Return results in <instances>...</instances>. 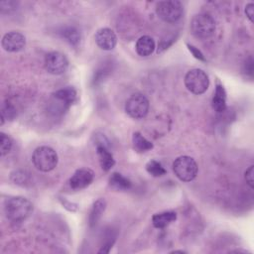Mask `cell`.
Listing matches in <instances>:
<instances>
[{
    "instance_id": "cell-11",
    "label": "cell",
    "mask_w": 254,
    "mask_h": 254,
    "mask_svg": "<svg viewBox=\"0 0 254 254\" xmlns=\"http://www.w3.org/2000/svg\"><path fill=\"white\" fill-rule=\"evenodd\" d=\"M94 178V173L87 168H82L74 172L69 179V186L72 190H78L89 186Z\"/></svg>"
},
{
    "instance_id": "cell-18",
    "label": "cell",
    "mask_w": 254,
    "mask_h": 254,
    "mask_svg": "<svg viewBox=\"0 0 254 254\" xmlns=\"http://www.w3.org/2000/svg\"><path fill=\"white\" fill-rule=\"evenodd\" d=\"M105 207H106V201L103 198H99L93 203L92 208L90 210V214H89V223L91 226H94L97 223V221L100 219L102 213L105 210Z\"/></svg>"
},
{
    "instance_id": "cell-3",
    "label": "cell",
    "mask_w": 254,
    "mask_h": 254,
    "mask_svg": "<svg viewBox=\"0 0 254 254\" xmlns=\"http://www.w3.org/2000/svg\"><path fill=\"white\" fill-rule=\"evenodd\" d=\"M173 171L182 182H190L197 175V165L190 156H180L173 163Z\"/></svg>"
},
{
    "instance_id": "cell-14",
    "label": "cell",
    "mask_w": 254,
    "mask_h": 254,
    "mask_svg": "<svg viewBox=\"0 0 254 254\" xmlns=\"http://www.w3.org/2000/svg\"><path fill=\"white\" fill-rule=\"evenodd\" d=\"M135 49L139 56L148 57L155 50V42L153 38H151L150 36H147V35L142 36L137 40Z\"/></svg>"
},
{
    "instance_id": "cell-8",
    "label": "cell",
    "mask_w": 254,
    "mask_h": 254,
    "mask_svg": "<svg viewBox=\"0 0 254 254\" xmlns=\"http://www.w3.org/2000/svg\"><path fill=\"white\" fill-rule=\"evenodd\" d=\"M44 64L48 72L55 75H59L65 72V70L67 69L68 61L64 54L54 51L46 55Z\"/></svg>"
},
{
    "instance_id": "cell-17",
    "label": "cell",
    "mask_w": 254,
    "mask_h": 254,
    "mask_svg": "<svg viewBox=\"0 0 254 254\" xmlns=\"http://www.w3.org/2000/svg\"><path fill=\"white\" fill-rule=\"evenodd\" d=\"M109 186L116 190H127L131 188V181L119 173H113L109 178Z\"/></svg>"
},
{
    "instance_id": "cell-21",
    "label": "cell",
    "mask_w": 254,
    "mask_h": 254,
    "mask_svg": "<svg viewBox=\"0 0 254 254\" xmlns=\"http://www.w3.org/2000/svg\"><path fill=\"white\" fill-rule=\"evenodd\" d=\"M63 37L72 46H76L79 42L80 35L78 31L73 27H67L63 31Z\"/></svg>"
},
{
    "instance_id": "cell-24",
    "label": "cell",
    "mask_w": 254,
    "mask_h": 254,
    "mask_svg": "<svg viewBox=\"0 0 254 254\" xmlns=\"http://www.w3.org/2000/svg\"><path fill=\"white\" fill-rule=\"evenodd\" d=\"M253 174H254V166H250L246 172H245V181L247 183V185L253 189L254 188V178H253Z\"/></svg>"
},
{
    "instance_id": "cell-7",
    "label": "cell",
    "mask_w": 254,
    "mask_h": 254,
    "mask_svg": "<svg viewBox=\"0 0 254 254\" xmlns=\"http://www.w3.org/2000/svg\"><path fill=\"white\" fill-rule=\"evenodd\" d=\"M149 100L141 93L132 94L126 101L125 111L133 119L144 118L149 111Z\"/></svg>"
},
{
    "instance_id": "cell-23",
    "label": "cell",
    "mask_w": 254,
    "mask_h": 254,
    "mask_svg": "<svg viewBox=\"0 0 254 254\" xmlns=\"http://www.w3.org/2000/svg\"><path fill=\"white\" fill-rule=\"evenodd\" d=\"M12 145H13V142H12V139L6 135L5 133H1L0 134V153H1V156H5L7 155L11 148H12Z\"/></svg>"
},
{
    "instance_id": "cell-9",
    "label": "cell",
    "mask_w": 254,
    "mask_h": 254,
    "mask_svg": "<svg viewBox=\"0 0 254 254\" xmlns=\"http://www.w3.org/2000/svg\"><path fill=\"white\" fill-rule=\"evenodd\" d=\"M2 48L10 53H16L22 51L26 46L25 36L16 31H11L6 33L1 41Z\"/></svg>"
},
{
    "instance_id": "cell-6",
    "label": "cell",
    "mask_w": 254,
    "mask_h": 254,
    "mask_svg": "<svg viewBox=\"0 0 254 254\" xmlns=\"http://www.w3.org/2000/svg\"><path fill=\"white\" fill-rule=\"evenodd\" d=\"M156 13L167 23L177 22L183 15V5L178 0L160 1L156 6Z\"/></svg>"
},
{
    "instance_id": "cell-19",
    "label": "cell",
    "mask_w": 254,
    "mask_h": 254,
    "mask_svg": "<svg viewBox=\"0 0 254 254\" xmlns=\"http://www.w3.org/2000/svg\"><path fill=\"white\" fill-rule=\"evenodd\" d=\"M132 142H133V148L135 151L139 153H143L146 151H149L153 148L152 142L147 140L141 133L135 132L132 136Z\"/></svg>"
},
{
    "instance_id": "cell-13",
    "label": "cell",
    "mask_w": 254,
    "mask_h": 254,
    "mask_svg": "<svg viewBox=\"0 0 254 254\" xmlns=\"http://www.w3.org/2000/svg\"><path fill=\"white\" fill-rule=\"evenodd\" d=\"M96 152L102 170L106 172L109 171L114 166L115 160L113 159V156L108 150L107 146L104 144H96Z\"/></svg>"
},
{
    "instance_id": "cell-4",
    "label": "cell",
    "mask_w": 254,
    "mask_h": 254,
    "mask_svg": "<svg viewBox=\"0 0 254 254\" xmlns=\"http://www.w3.org/2000/svg\"><path fill=\"white\" fill-rule=\"evenodd\" d=\"M185 85L191 93L196 95L202 94L209 86L208 75L200 68H192L185 76Z\"/></svg>"
},
{
    "instance_id": "cell-22",
    "label": "cell",
    "mask_w": 254,
    "mask_h": 254,
    "mask_svg": "<svg viewBox=\"0 0 254 254\" xmlns=\"http://www.w3.org/2000/svg\"><path fill=\"white\" fill-rule=\"evenodd\" d=\"M16 116V109L10 102H4L1 107V125L4 120H13Z\"/></svg>"
},
{
    "instance_id": "cell-1",
    "label": "cell",
    "mask_w": 254,
    "mask_h": 254,
    "mask_svg": "<svg viewBox=\"0 0 254 254\" xmlns=\"http://www.w3.org/2000/svg\"><path fill=\"white\" fill-rule=\"evenodd\" d=\"M4 211L10 221L22 222L32 214L33 204L25 197L14 196L5 201Z\"/></svg>"
},
{
    "instance_id": "cell-10",
    "label": "cell",
    "mask_w": 254,
    "mask_h": 254,
    "mask_svg": "<svg viewBox=\"0 0 254 254\" xmlns=\"http://www.w3.org/2000/svg\"><path fill=\"white\" fill-rule=\"evenodd\" d=\"M97 46L104 51H111L117 44V37L113 30L110 28L98 29L94 36Z\"/></svg>"
},
{
    "instance_id": "cell-26",
    "label": "cell",
    "mask_w": 254,
    "mask_h": 254,
    "mask_svg": "<svg viewBox=\"0 0 254 254\" xmlns=\"http://www.w3.org/2000/svg\"><path fill=\"white\" fill-rule=\"evenodd\" d=\"M17 7V2L15 1H2L0 2V8L2 11H4L5 9L10 11V10H13Z\"/></svg>"
},
{
    "instance_id": "cell-15",
    "label": "cell",
    "mask_w": 254,
    "mask_h": 254,
    "mask_svg": "<svg viewBox=\"0 0 254 254\" xmlns=\"http://www.w3.org/2000/svg\"><path fill=\"white\" fill-rule=\"evenodd\" d=\"M212 108L216 112H222L226 108V92L222 84L217 83L215 87V92L211 101Z\"/></svg>"
},
{
    "instance_id": "cell-12",
    "label": "cell",
    "mask_w": 254,
    "mask_h": 254,
    "mask_svg": "<svg viewBox=\"0 0 254 254\" xmlns=\"http://www.w3.org/2000/svg\"><path fill=\"white\" fill-rule=\"evenodd\" d=\"M53 95L57 101L62 103L64 109H66L76 100V91L73 87L70 86L59 89Z\"/></svg>"
},
{
    "instance_id": "cell-2",
    "label": "cell",
    "mask_w": 254,
    "mask_h": 254,
    "mask_svg": "<svg viewBox=\"0 0 254 254\" xmlns=\"http://www.w3.org/2000/svg\"><path fill=\"white\" fill-rule=\"evenodd\" d=\"M32 162L37 170L47 173L57 167L59 157L53 148L49 146H40L33 152Z\"/></svg>"
},
{
    "instance_id": "cell-5",
    "label": "cell",
    "mask_w": 254,
    "mask_h": 254,
    "mask_svg": "<svg viewBox=\"0 0 254 254\" xmlns=\"http://www.w3.org/2000/svg\"><path fill=\"white\" fill-rule=\"evenodd\" d=\"M190 30L192 35L198 39L209 38L215 31L214 19L206 13L197 14L190 22Z\"/></svg>"
},
{
    "instance_id": "cell-25",
    "label": "cell",
    "mask_w": 254,
    "mask_h": 254,
    "mask_svg": "<svg viewBox=\"0 0 254 254\" xmlns=\"http://www.w3.org/2000/svg\"><path fill=\"white\" fill-rule=\"evenodd\" d=\"M187 47H188L189 51L192 54V56H193L195 59L200 60V61H205V59H204L202 53H201L198 49H196L195 47H193L192 45H190V44H187Z\"/></svg>"
},
{
    "instance_id": "cell-27",
    "label": "cell",
    "mask_w": 254,
    "mask_h": 254,
    "mask_svg": "<svg viewBox=\"0 0 254 254\" xmlns=\"http://www.w3.org/2000/svg\"><path fill=\"white\" fill-rule=\"evenodd\" d=\"M245 14L247 18L250 20V22H253V16H254V4L252 2H249L245 6Z\"/></svg>"
},
{
    "instance_id": "cell-28",
    "label": "cell",
    "mask_w": 254,
    "mask_h": 254,
    "mask_svg": "<svg viewBox=\"0 0 254 254\" xmlns=\"http://www.w3.org/2000/svg\"><path fill=\"white\" fill-rule=\"evenodd\" d=\"M244 65H245L246 73H248L252 76V73H253V59H252V57H249L246 60V63H245Z\"/></svg>"
},
{
    "instance_id": "cell-16",
    "label": "cell",
    "mask_w": 254,
    "mask_h": 254,
    "mask_svg": "<svg viewBox=\"0 0 254 254\" xmlns=\"http://www.w3.org/2000/svg\"><path fill=\"white\" fill-rule=\"evenodd\" d=\"M176 219L177 213L175 211H163L153 215L152 223L156 228H164L174 222Z\"/></svg>"
},
{
    "instance_id": "cell-20",
    "label": "cell",
    "mask_w": 254,
    "mask_h": 254,
    "mask_svg": "<svg viewBox=\"0 0 254 254\" xmlns=\"http://www.w3.org/2000/svg\"><path fill=\"white\" fill-rule=\"evenodd\" d=\"M147 172L153 177H162L166 174V170L158 161L151 160L146 165Z\"/></svg>"
}]
</instances>
